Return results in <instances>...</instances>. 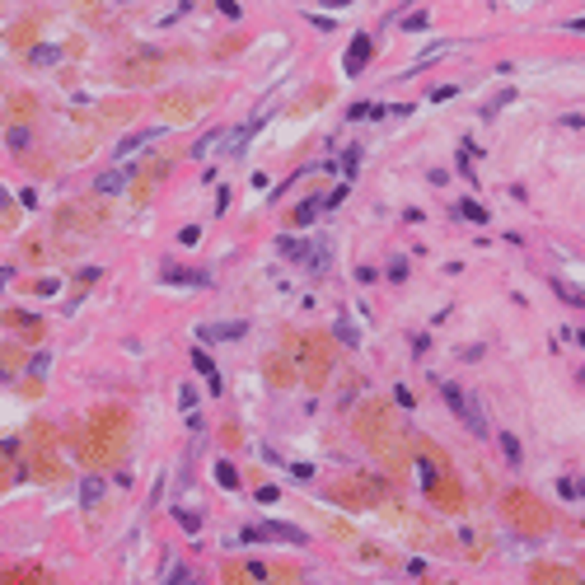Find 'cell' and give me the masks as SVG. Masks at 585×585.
Segmentation results:
<instances>
[{"mask_svg":"<svg viewBox=\"0 0 585 585\" xmlns=\"http://www.w3.org/2000/svg\"><path fill=\"white\" fill-rule=\"evenodd\" d=\"M267 379H272V384H291V379H295V361L267 356Z\"/></svg>","mask_w":585,"mask_h":585,"instance_id":"obj_14","label":"cell"},{"mask_svg":"<svg viewBox=\"0 0 585 585\" xmlns=\"http://www.w3.org/2000/svg\"><path fill=\"white\" fill-rule=\"evenodd\" d=\"M239 333H248V323H206L202 328V342H235Z\"/></svg>","mask_w":585,"mask_h":585,"instance_id":"obj_9","label":"cell"},{"mask_svg":"<svg viewBox=\"0 0 585 585\" xmlns=\"http://www.w3.org/2000/svg\"><path fill=\"white\" fill-rule=\"evenodd\" d=\"M197 104H206V94L174 89V94H164V99H160V112L169 117V122H187V117H197Z\"/></svg>","mask_w":585,"mask_h":585,"instance_id":"obj_6","label":"cell"},{"mask_svg":"<svg viewBox=\"0 0 585 585\" xmlns=\"http://www.w3.org/2000/svg\"><path fill=\"white\" fill-rule=\"evenodd\" d=\"M164 286H187V291H206L211 286V272H192V267H164L160 272Z\"/></svg>","mask_w":585,"mask_h":585,"instance_id":"obj_8","label":"cell"},{"mask_svg":"<svg viewBox=\"0 0 585 585\" xmlns=\"http://www.w3.org/2000/svg\"><path fill=\"white\" fill-rule=\"evenodd\" d=\"M356 426H361V435L374 445V454H384L394 468H407V445H403V435H394V422H389V407L384 403H366Z\"/></svg>","mask_w":585,"mask_h":585,"instance_id":"obj_1","label":"cell"},{"mask_svg":"<svg viewBox=\"0 0 585 585\" xmlns=\"http://www.w3.org/2000/svg\"><path fill=\"white\" fill-rule=\"evenodd\" d=\"M10 145H14V150H28V132H19V127H14V132H10Z\"/></svg>","mask_w":585,"mask_h":585,"instance_id":"obj_32","label":"cell"},{"mask_svg":"<svg viewBox=\"0 0 585 585\" xmlns=\"http://www.w3.org/2000/svg\"><path fill=\"white\" fill-rule=\"evenodd\" d=\"M459 215H464V220H473V225H487V211H482L478 202H459Z\"/></svg>","mask_w":585,"mask_h":585,"instance_id":"obj_21","label":"cell"},{"mask_svg":"<svg viewBox=\"0 0 585 585\" xmlns=\"http://www.w3.org/2000/svg\"><path fill=\"white\" fill-rule=\"evenodd\" d=\"M337 333H342V342H361V333H356V328H351V323H337Z\"/></svg>","mask_w":585,"mask_h":585,"instance_id":"obj_31","label":"cell"},{"mask_svg":"<svg viewBox=\"0 0 585 585\" xmlns=\"http://www.w3.org/2000/svg\"><path fill=\"white\" fill-rule=\"evenodd\" d=\"M215 478H220V487H230V492L239 487V473H235V464H225V459L215 464Z\"/></svg>","mask_w":585,"mask_h":585,"instance_id":"obj_20","label":"cell"},{"mask_svg":"<svg viewBox=\"0 0 585 585\" xmlns=\"http://www.w3.org/2000/svg\"><path fill=\"white\" fill-rule=\"evenodd\" d=\"M571 28H576V33H585V19H576V24H571Z\"/></svg>","mask_w":585,"mask_h":585,"instance_id":"obj_35","label":"cell"},{"mask_svg":"<svg viewBox=\"0 0 585 585\" xmlns=\"http://www.w3.org/2000/svg\"><path fill=\"white\" fill-rule=\"evenodd\" d=\"M75 10H80L84 19H104V5H94V0H75Z\"/></svg>","mask_w":585,"mask_h":585,"instance_id":"obj_26","label":"cell"},{"mask_svg":"<svg viewBox=\"0 0 585 585\" xmlns=\"http://www.w3.org/2000/svg\"><path fill=\"white\" fill-rule=\"evenodd\" d=\"M24 258L28 263H52V239H47V235H28L24 239Z\"/></svg>","mask_w":585,"mask_h":585,"instance_id":"obj_12","label":"cell"},{"mask_svg":"<svg viewBox=\"0 0 585 585\" xmlns=\"http://www.w3.org/2000/svg\"><path fill=\"white\" fill-rule=\"evenodd\" d=\"M192 366L202 370V379L211 384V394H220V374H215V361L206 356V351H192Z\"/></svg>","mask_w":585,"mask_h":585,"instance_id":"obj_16","label":"cell"},{"mask_svg":"<svg viewBox=\"0 0 585 585\" xmlns=\"http://www.w3.org/2000/svg\"><path fill=\"white\" fill-rule=\"evenodd\" d=\"M174 520H178V525H183L187 534H197V529H202V525H197V515H192V510H183V505H174Z\"/></svg>","mask_w":585,"mask_h":585,"instance_id":"obj_22","label":"cell"},{"mask_svg":"<svg viewBox=\"0 0 585 585\" xmlns=\"http://www.w3.org/2000/svg\"><path fill=\"white\" fill-rule=\"evenodd\" d=\"M5 323H10V328H19L28 342H38V337H43V323L33 319V314H19V309H10V314H5Z\"/></svg>","mask_w":585,"mask_h":585,"instance_id":"obj_13","label":"cell"},{"mask_svg":"<svg viewBox=\"0 0 585 585\" xmlns=\"http://www.w3.org/2000/svg\"><path fill=\"white\" fill-rule=\"evenodd\" d=\"M10 276H14V272H10V267H0V286H5V281H10Z\"/></svg>","mask_w":585,"mask_h":585,"instance_id":"obj_34","label":"cell"},{"mask_svg":"<svg viewBox=\"0 0 585 585\" xmlns=\"http://www.w3.org/2000/svg\"><path fill=\"white\" fill-rule=\"evenodd\" d=\"M319 211H323V197H309V202H300V206L291 211V225L305 230V225H314V215H319Z\"/></svg>","mask_w":585,"mask_h":585,"instance_id":"obj_15","label":"cell"},{"mask_svg":"<svg viewBox=\"0 0 585 585\" xmlns=\"http://www.w3.org/2000/svg\"><path fill=\"white\" fill-rule=\"evenodd\" d=\"M295 351H300V370H305V379L319 389L323 379H328V370H333V356H328V342H323L319 333H309V337H300L295 342Z\"/></svg>","mask_w":585,"mask_h":585,"instance_id":"obj_4","label":"cell"},{"mask_svg":"<svg viewBox=\"0 0 585 585\" xmlns=\"http://www.w3.org/2000/svg\"><path fill=\"white\" fill-rule=\"evenodd\" d=\"M10 225H14V206H10V197L0 192V235H5Z\"/></svg>","mask_w":585,"mask_h":585,"instance_id":"obj_25","label":"cell"},{"mask_svg":"<svg viewBox=\"0 0 585 585\" xmlns=\"http://www.w3.org/2000/svg\"><path fill=\"white\" fill-rule=\"evenodd\" d=\"M52 61H61L56 47H33V66H52Z\"/></svg>","mask_w":585,"mask_h":585,"instance_id":"obj_24","label":"cell"},{"mask_svg":"<svg viewBox=\"0 0 585 585\" xmlns=\"http://www.w3.org/2000/svg\"><path fill=\"white\" fill-rule=\"evenodd\" d=\"M150 141H155V132H136V136H127V141L117 145V155H132V150H145Z\"/></svg>","mask_w":585,"mask_h":585,"instance_id":"obj_18","label":"cell"},{"mask_svg":"<svg viewBox=\"0 0 585 585\" xmlns=\"http://www.w3.org/2000/svg\"><path fill=\"white\" fill-rule=\"evenodd\" d=\"M505 515L520 525L525 534H548L553 529V515H548V505L543 501H534L529 492H510L505 497Z\"/></svg>","mask_w":585,"mask_h":585,"instance_id":"obj_2","label":"cell"},{"mask_svg":"<svg viewBox=\"0 0 585 585\" xmlns=\"http://www.w3.org/2000/svg\"><path fill=\"white\" fill-rule=\"evenodd\" d=\"M33 33H38V19H24V24L10 28V43H14V47H28V43H33Z\"/></svg>","mask_w":585,"mask_h":585,"instance_id":"obj_17","label":"cell"},{"mask_svg":"<svg viewBox=\"0 0 585 585\" xmlns=\"http://www.w3.org/2000/svg\"><path fill=\"white\" fill-rule=\"evenodd\" d=\"M501 450H505L510 464H520V440H515V435H501Z\"/></svg>","mask_w":585,"mask_h":585,"instance_id":"obj_28","label":"cell"},{"mask_svg":"<svg viewBox=\"0 0 585 585\" xmlns=\"http://www.w3.org/2000/svg\"><path fill=\"white\" fill-rule=\"evenodd\" d=\"M370 52H374V43H370V38H356V43L346 47V75H361V66L370 61Z\"/></svg>","mask_w":585,"mask_h":585,"instance_id":"obj_10","label":"cell"},{"mask_svg":"<svg viewBox=\"0 0 585 585\" xmlns=\"http://www.w3.org/2000/svg\"><path fill=\"white\" fill-rule=\"evenodd\" d=\"M243 543H295V548H305L309 538L291 525H258V529H243Z\"/></svg>","mask_w":585,"mask_h":585,"instance_id":"obj_7","label":"cell"},{"mask_svg":"<svg viewBox=\"0 0 585 585\" xmlns=\"http://www.w3.org/2000/svg\"><path fill=\"white\" fill-rule=\"evenodd\" d=\"M431 379H435V374H431ZM435 389H440V398H445V403L454 407V417H459V422H464V426H473V435H487V422H482L478 403L468 398V394H464L459 384H450V379H435Z\"/></svg>","mask_w":585,"mask_h":585,"instance_id":"obj_5","label":"cell"},{"mask_svg":"<svg viewBox=\"0 0 585 585\" xmlns=\"http://www.w3.org/2000/svg\"><path fill=\"white\" fill-rule=\"evenodd\" d=\"M99 497H104V482H99V478H89V482H84V505H94Z\"/></svg>","mask_w":585,"mask_h":585,"instance_id":"obj_27","label":"cell"},{"mask_svg":"<svg viewBox=\"0 0 585 585\" xmlns=\"http://www.w3.org/2000/svg\"><path fill=\"white\" fill-rule=\"evenodd\" d=\"M178 403L192 412V407H197V389H192V384H183V389H178Z\"/></svg>","mask_w":585,"mask_h":585,"instance_id":"obj_29","label":"cell"},{"mask_svg":"<svg viewBox=\"0 0 585 585\" xmlns=\"http://www.w3.org/2000/svg\"><path fill=\"white\" fill-rule=\"evenodd\" d=\"M164 66H169V56L164 52H141L136 56H127V61H117V80L122 84H155L164 75Z\"/></svg>","mask_w":585,"mask_h":585,"instance_id":"obj_3","label":"cell"},{"mask_svg":"<svg viewBox=\"0 0 585 585\" xmlns=\"http://www.w3.org/2000/svg\"><path fill=\"white\" fill-rule=\"evenodd\" d=\"M122 183H127V174H99V183H94V192H122Z\"/></svg>","mask_w":585,"mask_h":585,"instance_id":"obj_19","label":"cell"},{"mask_svg":"<svg viewBox=\"0 0 585 585\" xmlns=\"http://www.w3.org/2000/svg\"><path fill=\"white\" fill-rule=\"evenodd\" d=\"M553 291H562V300H566V305H585V295L576 291V286H566V281H553Z\"/></svg>","mask_w":585,"mask_h":585,"instance_id":"obj_23","label":"cell"},{"mask_svg":"<svg viewBox=\"0 0 585 585\" xmlns=\"http://www.w3.org/2000/svg\"><path fill=\"white\" fill-rule=\"evenodd\" d=\"M534 585H581L576 571H562V566H534Z\"/></svg>","mask_w":585,"mask_h":585,"instance_id":"obj_11","label":"cell"},{"mask_svg":"<svg viewBox=\"0 0 585 585\" xmlns=\"http://www.w3.org/2000/svg\"><path fill=\"white\" fill-rule=\"evenodd\" d=\"M164 585H192V576H187L183 566H178V571H174V576H169V581H164Z\"/></svg>","mask_w":585,"mask_h":585,"instance_id":"obj_33","label":"cell"},{"mask_svg":"<svg viewBox=\"0 0 585 585\" xmlns=\"http://www.w3.org/2000/svg\"><path fill=\"white\" fill-rule=\"evenodd\" d=\"M403 28H407V33H422V28H426V14H407V19H403Z\"/></svg>","mask_w":585,"mask_h":585,"instance_id":"obj_30","label":"cell"}]
</instances>
